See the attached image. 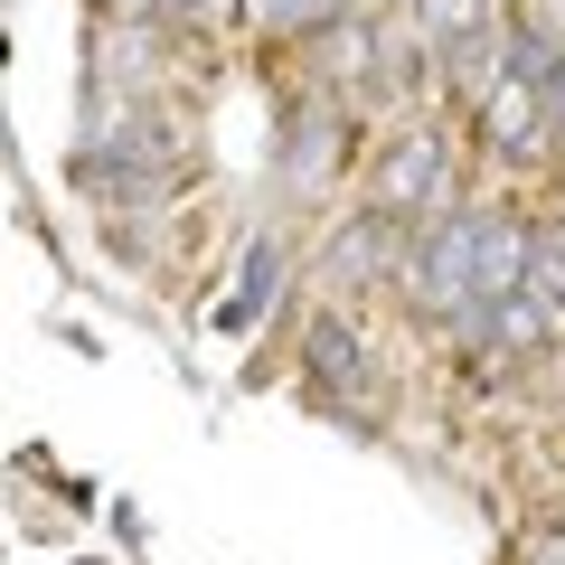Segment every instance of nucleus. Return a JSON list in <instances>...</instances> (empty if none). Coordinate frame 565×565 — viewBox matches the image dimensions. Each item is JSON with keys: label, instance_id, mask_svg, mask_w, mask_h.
Segmentation results:
<instances>
[{"label": "nucleus", "instance_id": "39448f33", "mask_svg": "<svg viewBox=\"0 0 565 565\" xmlns=\"http://www.w3.org/2000/svg\"><path fill=\"white\" fill-rule=\"evenodd\" d=\"M349 0H255V20L274 29V39H321V29H340Z\"/></svg>", "mask_w": 565, "mask_h": 565}, {"label": "nucleus", "instance_id": "6e6552de", "mask_svg": "<svg viewBox=\"0 0 565 565\" xmlns=\"http://www.w3.org/2000/svg\"><path fill=\"white\" fill-rule=\"evenodd\" d=\"M527 565H565V527H556V537H537V546H527Z\"/></svg>", "mask_w": 565, "mask_h": 565}, {"label": "nucleus", "instance_id": "20e7f679", "mask_svg": "<svg viewBox=\"0 0 565 565\" xmlns=\"http://www.w3.org/2000/svg\"><path fill=\"white\" fill-rule=\"evenodd\" d=\"M386 255H396V217H377V207H367V217L330 245V274H340V282H377Z\"/></svg>", "mask_w": 565, "mask_h": 565}, {"label": "nucleus", "instance_id": "423d86ee", "mask_svg": "<svg viewBox=\"0 0 565 565\" xmlns=\"http://www.w3.org/2000/svg\"><path fill=\"white\" fill-rule=\"evenodd\" d=\"M274 292H282V245H255V255H245V292L226 302V321H255Z\"/></svg>", "mask_w": 565, "mask_h": 565}, {"label": "nucleus", "instance_id": "0eeeda50", "mask_svg": "<svg viewBox=\"0 0 565 565\" xmlns=\"http://www.w3.org/2000/svg\"><path fill=\"white\" fill-rule=\"evenodd\" d=\"M546 122H556V141H565V66L546 76Z\"/></svg>", "mask_w": 565, "mask_h": 565}, {"label": "nucleus", "instance_id": "f257e3e1", "mask_svg": "<svg viewBox=\"0 0 565 565\" xmlns=\"http://www.w3.org/2000/svg\"><path fill=\"white\" fill-rule=\"evenodd\" d=\"M444 180H452V170H444V141H434V132H405L396 141V151H386V161H377V180H367V207H377V217H434V207H444Z\"/></svg>", "mask_w": 565, "mask_h": 565}, {"label": "nucleus", "instance_id": "f03ea898", "mask_svg": "<svg viewBox=\"0 0 565 565\" xmlns=\"http://www.w3.org/2000/svg\"><path fill=\"white\" fill-rule=\"evenodd\" d=\"M349 161V114L340 104H302V114L282 122V189L292 199H321Z\"/></svg>", "mask_w": 565, "mask_h": 565}, {"label": "nucleus", "instance_id": "7ed1b4c3", "mask_svg": "<svg viewBox=\"0 0 565 565\" xmlns=\"http://www.w3.org/2000/svg\"><path fill=\"white\" fill-rule=\"evenodd\" d=\"M302 367H311V396H321V405H349V415H367V405H377V386H367V340L340 321V311H321V321H311Z\"/></svg>", "mask_w": 565, "mask_h": 565}]
</instances>
